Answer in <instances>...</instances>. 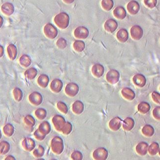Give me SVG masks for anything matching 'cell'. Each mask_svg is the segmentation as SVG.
<instances>
[{"label":"cell","instance_id":"cell-2","mask_svg":"<svg viewBox=\"0 0 160 160\" xmlns=\"http://www.w3.org/2000/svg\"><path fill=\"white\" fill-rule=\"evenodd\" d=\"M44 33L49 39H54L58 35V31L55 26L50 23H48L44 27Z\"/></svg>","mask_w":160,"mask_h":160},{"label":"cell","instance_id":"cell-1","mask_svg":"<svg viewBox=\"0 0 160 160\" xmlns=\"http://www.w3.org/2000/svg\"><path fill=\"white\" fill-rule=\"evenodd\" d=\"M54 21L57 26L62 29H65L68 26L69 17L68 14L65 12H61L57 14L54 18Z\"/></svg>","mask_w":160,"mask_h":160},{"label":"cell","instance_id":"cell-8","mask_svg":"<svg viewBox=\"0 0 160 160\" xmlns=\"http://www.w3.org/2000/svg\"><path fill=\"white\" fill-rule=\"evenodd\" d=\"M1 11L6 16H11L14 12V6L10 2H5L2 6Z\"/></svg>","mask_w":160,"mask_h":160},{"label":"cell","instance_id":"cell-23","mask_svg":"<svg viewBox=\"0 0 160 160\" xmlns=\"http://www.w3.org/2000/svg\"><path fill=\"white\" fill-rule=\"evenodd\" d=\"M63 1L64 2L68 4H72L74 1V0H63Z\"/></svg>","mask_w":160,"mask_h":160},{"label":"cell","instance_id":"cell-13","mask_svg":"<svg viewBox=\"0 0 160 160\" xmlns=\"http://www.w3.org/2000/svg\"><path fill=\"white\" fill-rule=\"evenodd\" d=\"M7 50L10 58L12 60H14V59H16L17 55V53L16 46L14 45L11 44V45H9L7 47Z\"/></svg>","mask_w":160,"mask_h":160},{"label":"cell","instance_id":"cell-10","mask_svg":"<svg viewBox=\"0 0 160 160\" xmlns=\"http://www.w3.org/2000/svg\"><path fill=\"white\" fill-rule=\"evenodd\" d=\"M116 37L121 43H125L129 39L128 32L125 29H120L117 33Z\"/></svg>","mask_w":160,"mask_h":160},{"label":"cell","instance_id":"cell-19","mask_svg":"<svg viewBox=\"0 0 160 160\" xmlns=\"http://www.w3.org/2000/svg\"><path fill=\"white\" fill-rule=\"evenodd\" d=\"M37 71L35 68H31L28 69L25 72V75L29 79H32L37 75Z\"/></svg>","mask_w":160,"mask_h":160},{"label":"cell","instance_id":"cell-3","mask_svg":"<svg viewBox=\"0 0 160 160\" xmlns=\"http://www.w3.org/2000/svg\"><path fill=\"white\" fill-rule=\"evenodd\" d=\"M130 33L132 38L135 40H139L142 38L144 34L143 29L138 25H134L131 27Z\"/></svg>","mask_w":160,"mask_h":160},{"label":"cell","instance_id":"cell-24","mask_svg":"<svg viewBox=\"0 0 160 160\" xmlns=\"http://www.w3.org/2000/svg\"><path fill=\"white\" fill-rule=\"evenodd\" d=\"M3 22H4L3 18H2V17L1 16H0V28H1L2 26V24H3Z\"/></svg>","mask_w":160,"mask_h":160},{"label":"cell","instance_id":"cell-15","mask_svg":"<svg viewBox=\"0 0 160 160\" xmlns=\"http://www.w3.org/2000/svg\"><path fill=\"white\" fill-rule=\"evenodd\" d=\"M73 48L78 52H81L85 48V45L83 41L81 40H76L73 43Z\"/></svg>","mask_w":160,"mask_h":160},{"label":"cell","instance_id":"cell-17","mask_svg":"<svg viewBox=\"0 0 160 160\" xmlns=\"http://www.w3.org/2000/svg\"><path fill=\"white\" fill-rule=\"evenodd\" d=\"M49 78L46 75L43 74L39 77L38 79V83L42 87H45L48 84Z\"/></svg>","mask_w":160,"mask_h":160},{"label":"cell","instance_id":"cell-5","mask_svg":"<svg viewBox=\"0 0 160 160\" xmlns=\"http://www.w3.org/2000/svg\"><path fill=\"white\" fill-rule=\"evenodd\" d=\"M117 27V22L113 19H108L104 24L105 30L108 33H113L115 31Z\"/></svg>","mask_w":160,"mask_h":160},{"label":"cell","instance_id":"cell-11","mask_svg":"<svg viewBox=\"0 0 160 160\" xmlns=\"http://www.w3.org/2000/svg\"><path fill=\"white\" fill-rule=\"evenodd\" d=\"M134 82L136 85L140 87H143L146 83V79L144 75L141 74L135 75L133 78Z\"/></svg>","mask_w":160,"mask_h":160},{"label":"cell","instance_id":"cell-9","mask_svg":"<svg viewBox=\"0 0 160 160\" xmlns=\"http://www.w3.org/2000/svg\"><path fill=\"white\" fill-rule=\"evenodd\" d=\"M113 13L114 16L120 20L124 19L127 16V12L125 8L120 6L116 7L113 11Z\"/></svg>","mask_w":160,"mask_h":160},{"label":"cell","instance_id":"cell-21","mask_svg":"<svg viewBox=\"0 0 160 160\" xmlns=\"http://www.w3.org/2000/svg\"><path fill=\"white\" fill-rule=\"evenodd\" d=\"M57 46L61 49H64L67 46V41L64 38H61L57 41Z\"/></svg>","mask_w":160,"mask_h":160},{"label":"cell","instance_id":"cell-18","mask_svg":"<svg viewBox=\"0 0 160 160\" xmlns=\"http://www.w3.org/2000/svg\"><path fill=\"white\" fill-rule=\"evenodd\" d=\"M20 63L24 67H27L31 64V59H30L29 57L24 55L20 58Z\"/></svg>","mask_w":160,"mask_h":160},{"label":"cell","instance_id":"cell-12","mask_svg":"<svg viewBox=\"0 0 160 160\" xmlns=\"http://www.w3.org/2000/svg\"><path fill=\"white\" fill-rule=\"evenodd\" d=\"M92 73L96 77L98 78L101 77V75L104 74V67L101 65L96 64L92 68Z\"/></svg>","mask_w":160,"mask_h":160},{"label":"cell","instance_id":"cell-22","mask_svg":"<svg viewBox=\"0 0 160 160\" xmlns=\"http://www.w3.org/2000/svg\"><path fill=\"white\" fill-rule=\"evenodd\" d=\"M4 54V48L1 45H0V57H1Z\"/></svg>","mask_w":160,"mask_h":160},{"label":"cell","instance_id":"cell-6","mask_svg":"<svg viewBox=\"0 0 160 160\" xmlns=\"http://www.w3.org/2000/svg\"><path fill=\"white\" fill-rule=\"evenodd\" d=\"M128 11L130 14L135 15L138 13L140 9V6L138 2L135 1H131L127 6Z\"/></svg>","mask_w":160,"mask_h":160},{"label":"cell","instance_id":"cell-4","mask_svg":"<svg viewBox=\"0 0 160 160\" xmlns=\"http://www.w3.org/2000/svg\"><path fill=\"white\" fill-rule=\"evenodd\" d=\"M88 30L84 26H79L75 29L74 31V35L77 39H85L88 37Z\"/></svg>","mask_w":160,"mask_h":160},{"label":"cell","instance_id":"cell-7","mask_svg":"<svg viewBox=\"0 0 160 160\" xmlns=\"http://www.w3.org/2000/svg\"><path fill=\"white\" fill-rule=\"evenodd\" d=\"M106 79L111 83H116L119 79V73L115 70H111L108 72L106 75Z\"/></svg>","mask_w":160,"mask_h":160},{"label":"cell","instance_id":"cell-20","mask_svg":"<svg viewBox=\"0 0 160 160\" xmlns=\"http://www.w3.org/2000/svg\"><path fill=\"white\" fill-rule=\"evenodd\" d=\"M145 5L150 8H153L155 7L157 4V0H144Z\"/></svg>","mask_w":160,"mask_h":160},{"label":"cell","instance_id":"cell-16","mask_svg":"<svg viewBox=\"0 0 160 160\" xmlns=\"http://www.w3.org/2000/svg\"><path fill=\"white\" fill-rule=\"evenodd\" d=\"M51 87L53 90L60 91L62 87V82L59 79H55L51 83Z\"/></svg>","mask_w":160,"mask_h":160},{"label":"cell","instance_id":"cell-14","mask_svg":"<svg viewBox=\"0 0 160 160\" xmlns=\"http://www.w3.org/2000/svg\"><path fill=\"white\" fill-rule=\"evenodd\" d=\"M101 7L104 10L110 11L112 9L114 5L113 0H102Z\"/></svg>","mask_w":160,"mask_h":160}]
</instances>
